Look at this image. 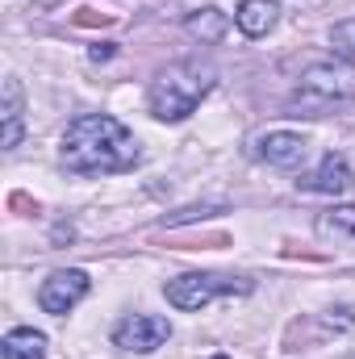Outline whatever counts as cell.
I'll use <instances>...</instances> for the list:
<instances>
[{
  "label": "cell",
  "mask_w": 355,
  "mask_h": 359,
  "mask_svg": "<svg viewBox=\"0 0 355 359\" xmlns=\"http://www.w3.org/2000/svg\"><path fill=\"white\" fill-rule=\"evenodd\" d=\"M59 159L67 172H80V176H113V172H130L142 159V151H138L134 130H126L117 117L80 113L63 130Z\"/></svg>",
  "instance_id": "1"
},
{
  "label": "cell",
  "mask_w": 355,
  "mask_h": 359,
  "mask_svg": "<svg viewBox=\"0 0 355 359\" xmlns=\"http://www.w3.org/2000/svg\"><path fill=\"white\" fill-rule=\"evenodd\" d=\"M217 84V72L201 59H188V63H172L163 67L151 88H147V109L159 117V121H184L196 113V104L213 92Z\"/></svg>",
  "instance_id": "2"
},
{
  "label": "cell",
  "mask_w": 355,
  "mask_h": 359,
  "mask_svg": "<svg viewBox=\"0 0 355 359\" xmlns=\"http://www.w3.org/2000/svg\"><path fill=\"white\" fill-rule=\"evenodd\" d=\"M355 100V63L347 59H326V63H314L297 76V88H293V104L309 109V113H330V109H343Z\"/></svg>",
  "instance_id": "3"
},
{
  "label": "cell",
  "mask_w": 355,
  "mask_h": 359,
  "mask_svg": "<svg viewBox=\"0 0 355 359\" xmlns=\"http://www.w3.org/2000/svg\"><path fill=\"white\" fill-rule=\"evenodd\" d=\"M234 292H251V280L213 276V271H184V276H176V280L163 284L168 305H176L184 313H196V309L213 305L217 297H234Z\"/></svg>",
  "instance_id": "4"
},
{
  "label": "cell",
  "mask_w": 355,
  "mask_h": 359,
  "mask_svg": "<svg viewBox=\"0 0 355 359\" xmlns=\"http://www.w3.org/2000/svg\"><path fill=\"white\" fill-rule=\"evenodd\" d=\"M168 339H172V322L159 318V313H130V318H121L117 330H113V343H117L126 355H151V351H159Z\"/></svg>",
  "instance_id": "5"
},
{
  "label": "cell",
  "mask_w": 355,
  "mask_h": 359,
  "mask_svg": "<svg viewBox=\"0 0 355 359\" xmlns=\"http://www.w3.org/2000/svg\"><path fill=\"white\" fill-rule=\"evenodd\" d=\"M88 288H92L88 271H80V268L51 271V276L42 280V288H38V305H42L46 313L63 318V313H72V309L88 297Z\"/></svg>",
  "instance_id": "6"
},
{
  "label": "cell",
  "mask_w": 355,
  "mask_h": 359,
  "mask_svg": "<svg viewBox=\"0 0 355 359\" xmlns=\"http://www.w3.org/2000/svg\"><path fill=\"white\" fill-rule=\"evenodd\" d=\"M255 155L272 168H280V172H297L309 155V138L297 134V130H267V134L255 138Z\"/></svg>",
  "instance_id": "7"
},
{
  "label": "cell",
  "mask_w": 355,
  "mask_h": 359,
  "mask_svg": "<svg viewBox=\"0 0 355 359\" xmlns=\"http://www.w3.org/2000/svg\"><path fill=\"white\" fill-rule=\"evenodd\" d=\"M355 184V176H351V163L343 159V155H322V163L309 172V176H301L297 180V188L301 192H318V196H343L347 188Z\"/></svg>",
  "instance_id": "8"
},
{
  "label": "cell",
  "mask_w": 355,
  "mask_h": 359,
  "mask_svg": "<svg viewBox=\"0 0 355 359\" xmlns=\"http://www.w3.org/2000/svg\"><path fill=\"white\" fill-rule=\"evenodd\" d=\"M25 134V92H21V80L8 76L4 88H0V147L13 151Z\"/></svg>",
  "instance_id": "9"
},
{
  "label": "cell",
  "mask_w": 355,
  "mask_h": 359,
  "mask_svg": "<svg viewBox=\"0 0 355 359\" xmlns=\"http://www.w3.org/2000/svg\"><path fill=\"white\" fill-rule=\"evenodd\" d=\"M314 234L335 247H355V205H335V209L318 213Z\"/></svg>",
  "instance_id": "10"
},
{
  "label": "cell",
  "mask_w": 355,
  "mask_h": 359,
  "mask_svg": "<svg viewBox=\"0 0 355 359\" xmlns=\"http://www.w3.org/2000/svg\"><path fill=\"white\" fill-rule=\"evenodd\" d=\"M280 21V4L276 0H243L239 13H234V25L247 34V38H267Z\"/></svg>",
  "instance_id": "11"
},
{
  "label": "cell",
  "mask_w": 355,
  "mask_h": 359,
  "mask_svg": "<svg viewBox=\"0 0 355 359\" xmlns=\"http://www.w3.org/2000/svg\"><path fill=\"white\" fill-rule=\"evenodd\" d=\"M184 29H188L196 42L213 46V42H222V38H226L230 17H226L222 8H196V13H188V17H184Z\"/></svg>",
  "instance_id": "12"
},
{
  "label": "cell",
  "mask_w": 355,
  "mask_h": 359,
  "mask_svg": "<svg viewBox=\"0 0 355 359\" xmlns=\"http://www.w3.org/2000/svg\"><path fill=\"white\" fill-rule=\"evenodd\" d=\"M0 355L4 359H46V334H38L29 326H17V330L4 334Z\"/></svg>",
  "instance_id": "13"
},
{
  "label": "cell",
  "mask_w": 355,
  "mask_h": 359,
  "mask_svg": "<svg viewBox=\"0 0 355 359\" xmlns=\"http://www.w3.org/2000/svg\"><path fill=\"white\" fill-rule=\"evenodd\" d=\"M330 46H335V55H339V59L355 63V17L339 21V25L330 29Z\"/></svg>",
  "instance_id": "14"
},
{
  "label": "cell",
  "mask_w": 355,
  "mask_h": 359,
  "mask_svg": "<svg viewBox=\"0 0 355 359\" xmlns=\"http://www.w3.org/2000/svg\"><path fill=\"white\" fill-rule=\"evenodd\" d=\"M100 59H113V46L105 42V46H92V63H100Z\"/></svg>",
  "instance_id": "15"
},
{
  "label": "cell",
  "mask_w": 355,
  "mask_h": 359,
  "mask_svg": "<svg viewBox=\"0 0 355 359\" xmlns=\"http://www.w3.org/2000/svg\"><path fill=\"white\" fill-rule=\"evenodd\" d=\"M217 359H226V355H217Z\"/></svg>",
  "instance_id": "16"
}]
</instances>
